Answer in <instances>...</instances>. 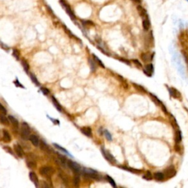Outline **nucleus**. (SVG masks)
Masks as SVG:
<instances>
[{"instance_id": "nucleus-1", "label": "nucleus", "mask_w": 188, "mask_h": 188, "mask_svg": "<svg viewBox=\"0 0 188 188\" xmlns=\"http://www.w3.org/2000/svg\"><path fill=\"white\" fill-rule=\"evenodd\" d=\"M21 137L27 140L29 138L30 136V128L29 126V125L25 122H23L21 124Z\"/></svg>"}, {"instance_id": "nucleus-2", "label": "nucleus", "mask_w": 188, "mask_h": 188, "mask_svg": "<svg viewBox=\"0 0 188 188\" xmlns=\"http://www.w3.org/2000/svg\"><path fill=\"white\" fill-rule=\"evenodd\" d=\"M39 172L43 176H46V177H49L52 176V174L54 172V170L53 169L52 167L49 166H44L41 167L39 170Z\"/></svg>"}, {"instance_id": "nucleus-3", "label": "nucleus", "mask_w": 188, "mask_h": 188, "mask_svg": "<svg viewBox=\"0 0 188 188\" xmlns=\"http://www.w3.org/2000/svg\"><path fill=\"white\" fill-rule=\"evenodd\" d=\"M60 4H61V5L63 6V8L65 10L66 13H68L69 16H70L72 19H76V16H75L74 13V12L72 11L71 7L69 6V4H68L65 0H60Z\"/></svg>"}, {"instance_id": "nucleus-4", "label": "nucleus", "mask_w": 188, "mask_h": 188, "mask_svg": "<svg viewBox=\"0 0 188 188\" xmlns=\"http://www.w3.org/2000/svg\"><path fill=\"white\" fill-rule=\"evenodd\" d=\"M68 166L69 168H71V170H73L74 171L75 173H80L82 170H81V167H80V165H78L76 162H73V161H71V160H68Z\"/></svg>"}, {"instance_id": "nucleus-5", "label": "nucleus", "mask_w": 188, "mask_h": 188, "mask_svg": "<svg viewBox=\"0 0 188 188\" xmlns=\"http://www.w3.org/2000/svg\"><path fill=\"white\" fill-rule=\"evenodd\" d=\"M176 174V171L173 166H169L164 171L165 176H167V178H172Z\"/></svg>"}, {"instance_id": "nucleus-6", "label": "nucleus", "mask_w": 188, "mask_h": 188, "mask_svg": "<svg viewBox=\"0 0 188 188\" xmlns=\"http://www.w3.org/2000/svg\"><path fill=\"white\" fill-rule=\"evenodd\" d=\"M101 152H102V154L104 155V158L107 160L108 162H110L112 163V164L116 163V159H115V157L112 156V154H111L108 151H106V150H104V149L102 148V149H101Z\"/></svg>"}, {"instance_id": "nucleus-7", "label": "nucleus", "mask_w": 188, "mask_h": 188, "mask_svg": "<svg viewBox=\"0 0 188 188\" xmlns=\"http://www.w3.org/2000/svg\"><path fill=\"white\" fill-rule=\"evenodd\" d=\"M137 12H138V14L140 15V16L143 19L148 18L147 12H146L145 9L143 6H141V5H137Z\"/></svg>"}, {"instance_id": "nucleus-8", "label": "nucleus", "mask_w": 188, "mask_h": 188, "mask_svg": "<svg viewBox=\"0 0 188 188\" xmlns=\"http://www.w3.org/2000/svg\"><path fill=\"white\" fill-rule=\"evenodd\" d=\"M168 90L170 95L174 99H181V93L179 90L173 88H168Z\"/></svg>"}, {"instance_id": "nucleus-9", "label": "nucleus", "mask_w": 188, "mask_h": 188, "mask_svg": "<svg viewBox=\"0 0 188 188\" xmlns=\"http://www.w3.org/2000/svg\"><path fill=\"white\" fill-rule=\"evenodd\" d=\"M143 72L147 75L148 76H152V74L154 73V66H153V64L150 63V64H148L145 65V69L143 70Z\"/></svg>"}, {"instance_id": "nucleus-10", "label": "nucleus", "mask_w": 188, "mask_h": 188, "mask_svg": "<svg viewBox=\"0 0 188 188\" xmlns=\"http://www.w3.org/2000/svg\"><path fill=\"white\" fill-rule=\"evenodd\" d=\"M14 150H15V152L16 154L19 156V157H23L24 156V150L22 148V146L20 145L19 144H16L14 145Z\"/></svg>"}, {"instance_id": "nucleus-11", "label": "nucleus", "mask_w": 188, "mask_h": 188, "mask_svg": "<svg viewBox=\"0 0 188 188\" xmlns=\"http://www.w3.org/2000/svg\"><path fill=\"white\" fill-rule=\"evenodd\" d=\"M29 179L30 180L33 182V184H35V187H38V183H39V180L38 176L35 172H30L29 173Z\"/></svg>"}, {"instance_id": "nucleus-12", "label": "nucleus", "mask_w": 188, "mask_h": 188, "mask_svg": "<svg viewBox=\"0 0 188 188\" xmlns=\"http://www.w3.org/2000/svg\"><path fill=\"white\" fill-rule=\"evenodd\" d=\"M29 139L31 141L32 145H34L35 146H38V145L40 144V140L38 139V137L36 135H30Z\"/></svg>"}, {"instance_id": "nucleus-13", "label": "nucleus", "mask_w": 188, "mask_h": 188, "mask_svg": "<svg viewBox=\"0 0 188 188\" xmlns=\"http://www.w3.org/2000/svg\"><path fill=\"white\" fill-rule=\"evenodd\" d=\"M81 131L84 135L88 137H92V130L90 127H82L81 128Z\"/></svg>"}, {"instance_id": "nucleus-14", "label": "nucleus", "mask_w": 188, "mask_h": 188, "mask_svg": "<svg viewBox=\"0 0 188 188\" xmlns=\"http://www.w3.org/2000/svg\"><path fill=\"white\" fill-rule=\"evenodd\" d=\"M153 57H154V54H151V55H150V54H146V53H143V54H141V58H142L143 61L145 62V63L151 60L152 59H153Z\"/></svg>"}, {"instance_id": "nucleus-15", "label": "nucleus", "mask_w": 188, "mask_h": 188, "mask_svg": "<svg viewBox=\"0 0 188 188\" xmlns=\"http://www.w3.org/2000/svg\"><path fill=\"white\" fill-rule=\"evenodd\" d=\"M150 27H151V23H150V21L148 18L143 19V27L144 29V30L148 31L150 28Z\"/></svg>"}, {"instance_id": "nucleus-16", "label": "nucleus", "mask_w": 188, "mask_h": 188, "mask_svg": "<svg viewBox=\"0 0 188 188\" xmlns=\"http://www.w3.org/2000/svg\"><path fill=\"white\" fill-rule=\"evenodd\" d=\"M8 119L10 121V123L13 125V126L15 127L16 129H18L19 128V121L16 120V118L12 116H8Z\"/></svg>"}, {"instance_id": "nucleus-17", "label": "nucleus", "mask_w": 188, "mask_h": 188, "mask_svg": "<svg viewBox=\"0 0 188 188\" xmlns=\"http://www.w3.org/2000/svg\"><path fill=\"white\" fill-rule=\"evenodd\" d=\"M0 123L5 126L9 125V119L8 118L5 117L4 114H0Z\"/></svg>"}, {"instance_id": "nucleus-18", "label": "nucleus", "mask_w": 188, "mask_h": 188, "mask_svg": "<svg viewBox=\"0 0 188 188\" xmlns=\"http://www.w3.org/2000/svg\"><path fill=\"white\" fill-rule=\"evenodd\" d=\"M154 178L157 181H162L164 180L165 175L164 173L160 172H156L154 174Z\"/></svg>"}, {"instance_id": "nucleus-19", "label": "nucleus", "mask_w": 188, "mask_h": 188, "mask_svg": "<svg viewBox=\"0 0 188 188\" xmlns=\"http://www.w3.org/2000/svg\"><path fill=\"white\" fill-rule=\"evenodd\" d=\"M3 138L5 142L9 143L11 141V136L7 130H3Z\"/></svg>"}, {"instance_id": "nucleus-20", "label": "nucleus", "mask_w": 188, "mask_h": 188, "mask_svg": "<svg viewBox=\"0 0 188 188\" xmlns=\"http://www.w3.org/2000/svg\"><path fill=\"white\" fill-rule=\"evenodd\" d=\"M181 139H182V134H181V132L180 130H177L176 132V136H175V140H176V143H180L181 141Z\"/></svg>"}, {"instance_id": "nucleus-21", "label": "nucleus", "mask_w": 188, "mask_h": 188, "mask_svg": "<svg viewBox=\"0 0 188 188\" xmlns=\"http://www.w3.org/2000/svg\"><path fill=\"white\" fill-rule=\"evenodd\" d=\"M120 168H123L124 170H126V171H129V172L134 173H140V172H142V171H140V170H137V169H135V168H129V167H126V166H121Z\"/></svg>"}, {"instance_id": "nucleus-22", "label": "nucleus", "mask_w": 188, "mask_h": 188, "mask_svg": "<svg viewBox=\"0 0 188 188\" xmlns=\"http://www.w3.org/2000/svg\"><path fill=\"white\" fill-rule=\"evenodd\" d=\"M52 101H53V104H54V106H55V107H56L59 111H62V106L60 105V104L57 101V100L56 99H55L54 96H52Z\"/></svg>"}, {"instance_id": "nucleus-23", "label": "nucleus", "mask_w": 188, "mask_h": 188, "mask_svg": "<svg viewBox=\"0 0 188 188\" xmlns=\"http://www.w3.org/2000/svg\"><path fill=\"white\" fill-rule=\"evenodd\" d=\"M151 98H152V99H153V101L156 103V104H157V105H159V106H160L161 107H162V106H164L163 105V104L162 103V101L156 97V96H154V95H153V94H151Z\"/></svg>"}, {"instance_id": "nucleus-24", "label": "nucleus", "mask_w": 188, "mask_h": 188, "mask_svg": "<svg viewBox=\"0 0 188 188\" xmlns=\"http://www.w3.org/2000/svg\"><path fill=\"white\" fill-rule=\"evenodd\" d=\"M27 166L29 168H31V169H34V168H36V162L33 160H28L27 161Z\"/></svg>"}, {"instance_id": "nucleus-25", "label": "nucleus", "mask_w": 188, "mask_h": 188, "mask_svg": "<svg viewBox=\"0 0 188 188\" xmlns=\"http://www.w3.org/2000/svg\"><path fill=\"white\" fill-rule=\"evenodd\" d=\"M73 184L76 187H78L79 186H80V179L79 176H74V180H73Z\"/></svg>"}, {"instance_id": "nucleus-26", "label": "nucleus", "mask_w": 188, "mask_h": 188, "mask_svg": "<svg viewBox=\"0 0 188 188\" xmlns=\"http://www.w3.org/2000/svg\"><path fill=\"white\" fill-rule=\"evenodd\" d=\"M21 64L23 65V67H24L25 71H26V72H28L29 69V66L28 63H27L25 60H21Z\"/></svg>"}, {"instance_id": "nucleus-27", "label": "nucleus", "mask_w": 188, "mask_h": 188, "mask_svg": "<svg viewBox=\"0 0 188 188\" xmlns=\"http://www.w3.org/2000/svg\"><path fill=\"white\" fill-rule=\"evenodd\" d=\"M93 57L94 60L96 61V62L97 63H98V64L100 65L101 67H102V68H104V63H102V62L101 61L100 59H99V58L98 57H96V55H95V54H93Z\"/></svg>"}, {"instance_id": "nucleus-28", "label": "nucleus", "mask_w": 188, "mask_h": 188, "mask_svg": "<svg viewBox=\"0 0 188 188\" xmlns=\"http://www.w3.org/2000/svg\"><path fill=\"white\" fill-rule=\"evenodd\" d=\"M106 179H107V180L108 181L109 183L111 184L113 187H116V182H115V181L113 180L110 176H108V175H107V176H106Z\"/></svg>"}, {"instance_id": "nucleus-29", "label": "nucleus", "mask_w": 188, "mask_h": 188, "mask_svg": "<svg viewBox=\"0 0 188 188\" xmlns=\"http://www.w3.org/2000/svg\"><path fill=\"white\" fill-rule=\"evenodd\" d=\"M132 84H133V86H134L135 88H136L137 90H140V91H141V92L143 93H146V90H145L144 88L142 87V86H140V84H135V83H132Z\"/></svg>"}, {"instance_id": "nucleus-30", "label": "nucleus", "mask_w": 188, "mask_h": 188, "mask_svg": "<svg viewBox=\"0 0 188 188\" xmlns=\"http://www.w3.org/2000/svg\"><path fill=\"white\" fill-rule=\"evenodd\" d=\"M30 78H31V80H32V82L36 84V85H39V84H40L39 82H38V80H37L36 76H35L33 74H30Z\"/></svg>"}, {"instance_id": "nucleus-31", "label": "nucleus", "mask_w": 188, "mask_h": 188, "mask_svg": "<svg viewBox=\"0 0 188 188\" xmlns=\"http://www.w3.org/2000/svg\"><path fill=\"white\" fill-rule=\"evenodd\" d=\"M143 179H146V180H151L152 179H153V176H152V174L151 173L148 171V172L146 173V174H145L144 176H143Z\"/></svg>"}, {"instance_id": "nucleus-32", "label": "nucleus", "mask_w": 188, "mask_h": 188, "mask_svg": "<svg viewBox=\"0 0 188 188\" xmlns=\"http://www.w3.org/2000/svg\"><path fill=\"white\" fill-rule=\"evenodd\" d=\"M54 145L56 147L57 149H59L60 151H63V152H64V153H65V154H69V153H68V151L66 150V149H65V148H63V147H61V146H60L58 144H56V143H54Z\"/></svg>"}, {"instance_id": "nucleus-33", "label": "nucleus", "mask_w": 188, "mask_h": 188, "mask_svg": "<svg viewBox=\"0 0 188 188\" xmlns=\"http://www.w3.org/2000/svg\"><path fill=\"white\" fill-rule=\"evenodd\" d=\"M40 148H42L43 150H44V151H48V145L46 144L45 143L42 142V141H40Z\"/></svg>"}, {"instance_id": "nucleus-34", "label": "nucleus", "mask_w": 188, "mask_h": 188, "mask_svg": "<svg viewBox=\"0 0 188 188\" xmlns=\"http://www.w3.org/2000/svg\"><path fill=\"white\" fill-rule=\"evenodd\" d=\"M13 55L16 57L17 60H19V56H20V53L19 51L17 50V49H14L13 52Z\"/></svg>"}, {"instance_id": "nucleus-35", "label": "nucleus", "mask_w": 188, "mask_h": 188, "mask_svg": "<svg viewBox=\"0 0 188 188\" xmlns=\"http://www.w3.org/2000/svg\"><path fill=\"white\" fill-rule=\"evenodd\" d=\"M104 135H105V136L107 137V139L110 141H111L112 140V135H111V134L110 133V132L107 131V130H104Z\"/></svg>"}, {"instance_id": "nucleus-36", "label": "nucleus", "mask_w": 188, "mask_h": 188, "mask_svg": "<svg viewBox=\"0 0 188 188\" xmlns=\"http://www.w3.org/2000/svg\"><path fill=\"white\" fill-rule=\"evenodd\" d=\"M0 112H2V114H6L7 113V110L4 108V107L2 104L0 103Z\"/></svg>"}, {"instance_id": "nucleus-37", "label": "nucleus", "mask_w": 188, "mask_h": 188, "mask_svg": "<svg viewBox=\"0 0 188 188\" xmlns=\"http://www.w3.org/2000/svg\"><path fill=\"white\" fill-rule=\"evenodd\" d=\"M4 149L6 151L8 152V153H10V154H12V155H14V153L13 151V150L11 148H10L9 146H4Z\"/></svg>"}, {"instance_id": "nucleus-38", "label": "nucleus", "mask_w": 188, "mask_h": 188, "mask_svg": "<svg viewBox=\"0 0 188 188\" xmlns=\"http://www.w3.org/2000/svg\"><path fill=\"white\" fill-rule=\"evenodd\" d=\"M82 23L84 24V26H91V25H94L92 21H82Z\"/></svg>"}, {"instance_id": "nucleus-39", "label": "nucleus", "mask_w": 188, "mask_h": 188, "mask_svg": "<svg viewBox=\"0 0 188 188\" xmlns=\"http://www.w3.org/2000/svg\"><path fill=\"white\" fill-rule=\"evenodd\" d=\"M41 91L45 95H48L49 94V90L46 88H41Z\"/></svg>"}, {"instance_id": "nucleus-40", "label": "nucleus", "mask_w": 188, "mask_h": 188, "mask_svg": "<svg viewBox=\"0 0 188 188\" xmlns=\"http://www.w3.org/2000/svg\"><path fill=\"white\" fill-rule=\"evenodd\" d=\"M132 62H133V63H135L137 65H138L139 67H142V65H141V63H140V62H139V61H138L137 60H132Z\"/></svg>"}, {"instance_id": "nucleus-41", "label": "nucleus", "mask_w": 188, "mask_h": 188, "mask_svg": "<svg viewBox=\"0 0 188 188\" xmlns=\"http://www.w3.org/2000/svg\"><path fill=\"white\" fill-rule=\"evenodd\" d=\"M118 60H120V61H122V62H124V63H126V64H128V65L130 64V63L129 62L128 60H125L124 58H120V57H119V58H118Z\"/></svg>"}, {"instance_id": "nucleus-42", "label": "nucleus", "mask_w": 188, "mask_h": 188, "mask_svg": "<svg viewBox=\"0 0 188 188\" xmlns=\"http://www.w3.org/2000/svg\"><path fill=\"white\" fill-rule=\"evenodd\" d=\"M14 84H16V85H17V86H19V87H22V88H24V86H23V85H22V84H20V83H19V81H18V80H16V81H15V82H14Z\"/></svg>"}, {"instance_id": "nucleus-43", "label": "nucleus", "mask_w": 188, "mask_h": 188, "mask_svg": "<svg viewBox=\"0 0 188 188\" xmlns=\"http://www.w3.org/2000/svg\"><path fill=\"white\" fill-rule=\"evenodd\" d=\"M90 63L92 64L93 71H95V69H96V66H95V65H94V63H93V61H91V60H90Z\"/></svg>"}, {"instance_id": "nucleus-44", "label": "nucleus", "mask_w": 188, "mask_h": 188, "mask_svg": "<svg viewBox=\"0 0 188 188\" xmlns=\"http://www.w3.org/2000/svg\"><path fill=\"white\" fill-rule=\"evenodd\" d=\"M132 2H135V3H140V0H132Z\"/></svg>"}, {"instance_id": "nucleus-45", "label": "nucleus", "mask_w": 188, "mask_h": 188, "mask_svg": "<svg viewBox=\"0 0 188 188\" xmlns=\"http://www.w3.org/2000/svg\"><path fill=\"white\" fill-rule=\"evenodd\" d=\"M186 1H187V2H188V0H186Z\"/></svg>"}]
</instances>
